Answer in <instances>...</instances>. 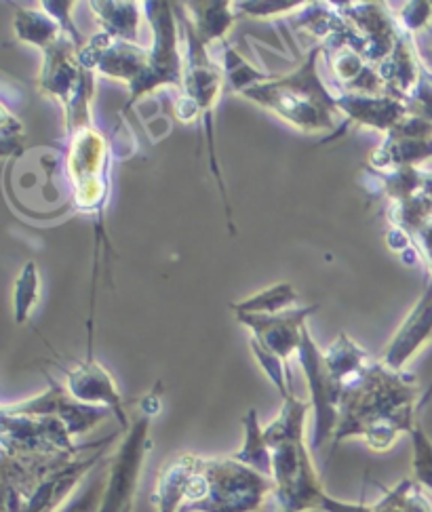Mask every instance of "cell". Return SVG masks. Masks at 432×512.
<instances>
[{
  "instance_id": "1",
  "label": "cell",
  "mask_w": 432,
  "mask_h": 512,
  "mask_svg": "<svg viewBox=\"0 0 432 512\" xmlns=\"http://www.w3.org/2000/svg\"><path fill=\"white\" fill-rule=\"evenodd\" d=\"M420 390L407 371H392L371 359L355 376L336 386L338 426L333 445L363 439L371 451H388L418 424Z\"/></svg>"
},
{
  "instance_id": "2",
  "label": "cell",
  "mask_w": 432,
  "mask_h": 512,
  "mask_svg": "<svg viewBox=\"0 0 432 512\" xmlns=\"http://www.w3.org/2000/svg\"><path fill=\"white\" fill-rule=\"evenodd\" d=\"M312 405L296 392L281 401L279 416L264 426L272 449V483L277 512L319 510L327 489L312 460V447L306 441V422Z\"/></svg>"
},
{
  "instance_id": "3",
  "label": "cell",
  "mask_w": 432,
  "mask_h": 512,
  "mask_svg": "<svg viewBox=\"0 0 432 512\" xmlns=\"http://www.w3.org/2000/svg\"><path fill=\"white\" fill-rule=\"evenodd\" d=\"M321 57L323 47H312L291 74L270 76L268 81L243 91L241 97L277 114L281 121L304 133L329 131V140H333L338 137V118L342 112L338 108V93L331 91L319 74Z\"/></svg>"
},
{
  "instance_id": "4",
  "label": "cell",
  "mask_w": 432,
  "mask_h": 512,
  "mask_svg": "<svg viewBox=\"0 0 432 512\" xmlns=\"http://www.w3.org/2000/svg\"><path fill=\"white\" fill-rule=\"evenodd\" d=\"M163 384L156 382L154 390L140 401L137 416L131 420V428L123 435L121 445L106 466V489L100 512H133V500L137 485L142 479L146 456L152 447L150 426L156 413L163 407Z\"/></svg>"
},
{
  "instance_id": "5",
  "label": "cell",
  "mask_w": 432,
  "mask_h": 512,
  "mask_svg": "<svg viewBox=\"0 0 432 512\" xmlns=\"http://www.w3.org/2000/svg\"><path fill=\"white\" fill-rule=\"evenodd\" d=\"M178 5V15H180V24H182V32H184V51H186V76H184V89L182 93L188 95L190 100H194V104L199 106L201 110V125L205 129V137H207V148H209V165H211V173L218 182L222 201L226 207V218H228V228L234 234V222H232V207L228 201V190H226V182L224 175L220 169V159L215 154V125H213V116H215V106H218L220 93L226 85V76L222 70V64L213 62L211 57V49L207 45H203L199 41V36L194 34V30L190 28V24L186 22V17L182 13L180 3Z\"/></svg>"
},
{
  "instance_id": "6",
  "label": "cell",
  "mask_w": 432,
  "mask_h": 512,
  "mask_svg": "<svg viewBox=\"0 0 432 512\" xmlns=\"http://www.w3.org/2000/svg\"><path fill=\"white\" fill-rule=\"evenodd\" d=\"M142 7L152 32V45L148 47L150 64L146 76L129 91L131 97L125 106V112H129L135 102H140L142 97L159 87H175L180 93L184 89L186 51H182L184 32L178 15V5L161 3V0H148V3H142Z\"/></svg>"
},
{
  "instance_id": "7",
  "label": "cell",
  "mask_w": 432,
  "mask_h": 512,
  "mask_svg": "<svg viewBox=\"0 0 432 512\" xmlns=\"http://www.w3.org/2000/svg\"><path fill=\"white\" fill-rule=\"evenodd\" d=\"M66 171L72 184V201L81 213H89L104 232V215L110 199V150L97 127L68 135Z\"/></svg>"
},
{
  "instance_id": "8",
  "label": "cell",
  "mask_w": 432,
  "mask_h": 512,
  "mask_svg": "<svg viewBox=\"0 0 432 512\" xmlns=\"http://www.w3.org/2000/svg\"><path fill=\"white\" fill-rule=\"evenodd\" d=\"M207 496L188 512H260L274 496V483L232 456L203 458Z\"/></svg>"
},
{
  "instance_id": "9",
  "label": "cell",
  "mask_w": 432,
  "mask_h": 512,
  "mask_svg": "<svg viewBox=\"0 0 432 512\" xmlns=\"http://www.w3.org/2000/svg\"><path fill=\"white\" fill-rule=\"evenodd\" d=\"M3 460H26V458H60L81 456L108 441L76 445L68 428L57 418H34L17 416L3 409Z\"/></svg>"
},
{
  "instance_id": "10",
  "label": "cell",
  "mask_w": 432,
  "mask_h": 512,
  "mask_svg": "<svg viewBox=\"0 0 432 512\" xmlns=\"http://www.w3.org/2000/svg\"><path fill=\"white\" fill-rule=\"evenodd\" d=\"M298 361L304 371L308 386V401L312 405V437L310 447L319 449L327 441H333V432L338 426V401L333 390L329 371L325 365L323 350L314 342L310 329H304L302 344L298 350Z\"/></svg>"
},
{
  "instance_id": "11",
  "label": "cell",
  "mask_w": 432,
  "mask_h": 512,
  "mask_svg": "<svg viewBox=\"0 0 432 512\" xmlns=\"http://www.w3.org/2000/svg\"><path fill=\"white\" fill-rule=\"evenodd\" d=\"M47 390H43L41 395L30 397L26 401H17V403H7L3 405L5 411L17 413V416H34V418H57L62 420L72 439L83 437L93 428L100 426L104 420L112 416V411L106 407H95V405H85L81 401H76L70 397V392L66 386L57 384L53 378H49Z\"/></svg>"
},
{
  "instance_id": "12",
  "label": "cell",
  "mask_w": 432,
  "mask_h": 512,
  "mask_svg": "<svg viewBox=\"0 0 432 512\" xmlns=\"http://www.w3.org/2000/svg\"><path fill=\"white\" fill-rule=\"evenodd\" d=\"M78 55L85 68L125 83L129 91L146 76L150 64V49L146 45L119 41L106 32H95Z\"/></svg>"
},
{
  "instance_id": "13",
  "label": "cell",
  "mask_w": 432,
  "mask_h": 512,
  "mask_svg": "<svg viewBox=\"0 0 432 512\" xmlns=\"http://www.w3.org/2000/svg\"><path fill=\"white\" fill-rule=\"evenodd\" d=\"M319 310V304H310L279 314H234V319L249 331L251 342L287 363L293 354H298L308 319Z\"/></svg>"
},
{
  "instance_id": "14",
  "label": "cell",
  "mask_w": 432,
  "mask_h": 512,
  "mask_svg": "<svg viewBox=\"0 0 432 512\" xmlns=\"http://www.w3.org/2000/svg\"><path fill=\"white\" fill-rule=\"evenodd\" d=\"M432 159V121L409 112L403 121L384 135L380 148L369 156V167L392 171L420 167Z\"/></svg>"
},
{
  "instance_id": "15",
  "label": "cell",
  "mask_w": 432,
  "mask_h": 512,
  "mask_svg": "<svg viewBox=\"0 0 432 512\" xmlns=\"http://www.w3.org/2000/svg\"><path fill=\"white\" fill-rule=\"evenodd\" d=\"M66 373V390L70 392V397L76 401H81L85 405H95V407H106L112 411V416L116 418L121 426V432L131 428V420L127 413L125 399L121 395L119 386H116L112 373L102 365L97 363L95 357H85L83 361H74L70 367H62Z\"/></svg>"
},
{
  "instance_id": "16",
  "label": "cell",
  "mask_w": 432,
  "mask_h": 512,
  "mask_svg": "<svg viewBox=\"0 0 432 512\" xmlns=\"http://www.w3.org/2000/svg\"><path fill=\"white\" fill-rule=\"evenodd\" d=\"M432 340V279L428 277L426 287L418 302L407 312V317L390 338L380 361L392 371H405L407 363Z\"/></svg>"
},
{
  "instance_id": "17",
  "label": "cell",
  "mask_w": 432,
  "mask_h": 512,
  "mask_svg": "<svg viewBox=\"0 0 432 512\" xmlns=\"http://www.w3.org/2000/svg\"><path fill=\"white\" fill-rule=\"evenodd\" d=\"M338 108L346 116L348 125L369 127L384 135L395 129L411 112L409 106L392 95H367V93H338Z\"/></svg>"
},
{
  "instance_id": "18",
  "label": "cell",
  "mask_w": 432,
  "mask_h": 512,
  "mask_svg": "<svg viewBox=\"0 0 432 512\" xmlns=\"http://www.w3.org/2000/svg\"><path fill=\"white\" fill-rule=\"evenodd\" d=\"M199 458L201 456L184 451V454L173 456L161 466L150 496V504L156 512H182L186 504V489Z\"/></svg>"
},
{
  "instance_id": "19",
  "label": "cell",
  "mask_w": 432,
  "mask_h": 512,
  "mask_svg": "<svg viewBox=\"0 0 432 512\" xmlns=\"http://www.w3.org/2000/svg\"><path fill=\"white\" fill-rule=\"evenodd\" d=\"M180 7L194 34L209 49L215 43H226L228 32L239 19L234 3L228 0H192V3H180Z\"/></svg>"
},
{
  "instance_id": "20",
  "label": "cell",
  "mask_w": 432,
  "mask_h": 512,
  "mask_svg": "<svg viewBox=\"0 0 432 512\" xmlns=\"http://www.w3.org/2000/svg\"><path fill=\"white\" fill-rule=\"evenodd\" d=\"M89 7L97 17L100 32L119 38V41L140 43V26L144 15V9H140L142 5L125 3V0H93Z\"/></svg>"
},
{
  "instance_id": "21",
  "label": "cell",
  "mask_w": 432,
  "mask_h": 512,
  "mask_svg": "<svg viewBox=\"0 0 432 512\" xmlns=\"http://www.w3.org/2000/svg\"><path fill=\"white\" fill-rule=\"evenodd\" d=\"M232 458L272 479V449L266 441L264 426L260 424L255 407L247 409L243 416V445L239 451H234Z\"/></svg>"
},
{
  "instance_id": "22",
  "label": "cell",
  "mask_w": 432,
  "mask_h": 512,
  "mask_svg": "<svg viewBox=\"0 0 432 512\" xmlns=\"http://www.w3.org/2000/svg\"><path fill=\"white\" fill-rule=\"evenodd\" d=\"M13 26L19 41L34 45L41 51L55 45L66 34L62 24L45 9H17Z\"/></svg>"
},
{
  "instance_id": "23",
  "label": "cell",
  "mask_w": 432,
  "mask_h": 512,
  "mask_svg": "<svg viewBox=\"0 0 432 512\" xmlns=\"http://www.w3.org/2000/svg\"><path fill=\"white\" fill-rule=\"evenodd\" d=\"M300 304V293L291 283H274L255 291L253 295L239 302H232L230 310L234 314H279L296 308Z\"/></svg>"
},
{
  "instance_id": "24",
  "label": "cell",
  "mask_w": 432,
  "mask_h": 512,
  "mask_svg": "<svg viewBox=\"0 0 432 512\" xmlns=\"http://www.w3.org/2000/svg\"><path fill=\"white\" fill-rule=\"evenodd\" d=\"M371 512H432V502L414 479H403L384 489V496L371 504Z\"/></svg>"
},
{
  "instance_id": "25",
  "label": "cell",
  "mask_w": 432,
  "mask_h": 512,
  "mask_svg": "<svg viewBox=\"0 0 432 512\" xmlns=\"http://www.w3.org/2000/svg\"><path fill=\"white\" fill-rule=\"evenodd\" d=\"M220 64H222V70L226 76L228 89L237 95H241L243 91L251 89L253 85H260L270 78L268 74L255 70L228 41L222 43V62Z\"/></svg>"
},
{
  "instance_id": "26",
  "label": "cell",
  "mask_w": 432,
  "mask_h": 512,
  "mask_svg": "<svg viewBox=\"0 0 432 512\" xmlns=\"http://www.w3.org/2000/svg\"><path fill=\"white\" fill-rule=\"evenodd\" d=\"M38 295H41V272L36 262H26L13 285V319L17 325L28 323L32 308L38 304Z\"/></svg>"
},
{
  "instance_id": "27",
  "label": "cell",
  "mask_w": 432,
  "mask_h": 512,
  "mask_svg": "<svg viewBox=\"0 0 432 512\" xmlns=\"http://www.w3.org/2000/svg\"><path fill=\"white\" fill-rule=\"evenodd\" d=\"M411 441V479L432 494V439L418 422L409 432Z\"/></svg>"
},
{
  "instance_id": "28",
  "label": "cell",
  "mask_w": 432,
  "mask_h": 512,
  "mask_svg": "<svg viewBox=\"0 0 432 512\" xmlns=\"http://www.w3.org/2000/svg\"><path fill=\"white\" fill-rule=\"evenodd\" d=\"M249 348L255 363L260 365V369L264 371V376L270 380V384L277 388L281 401L287 399L289 395H293V382H291V371H289V363H285L283 359H279L277 354H272L268 350H264L262 346H258L255 342L249 340Z\"/></svg>"
},
{
  "instance_id": "29",
  "label": "cell",
  "mask_w": 432,
  "mask_h": 512,
  "mask_svg": "<svg viewBox=\"0 0 432 512\" xmlns=\"http://www.w3.org/2000/svg\"><path fill=\"white\" fill-rule=\"evenodd\" d=\"M106 489V470L100 472L97 466L87 481L81 485V489L60 508L57 512H100L102 500Z\"/></svg>"
},
{
  "instance_id": "30",
  "label": "cell",
  "mask_w": 432,
  "mask_h": 512,
  "mask_svg": "<svg viewBox=\"0 0 432 512\" xmlns=\"http://www.w3.org/2000/svg\"><path fill=\"white\" fill-rule=\"evenodd\" d=\"M306 7L302 0H239L234 3V11L247 17H258V19H268V17H277V15H287V13H298Z\"/></svg>"
},
{
  "instance_id": "31",
  "label": "cell",
  "mask_w": 432,
  "mask_h": 512,
  "mask_svg": "<svg viewBox=\"0 0 432 512\" xmlns=\"http://www.w3.org/2000/svg\"><path fill=\"white\" fill-rule=\"evenodd\" d=\"M0 133H3V156L9 159L11 154H19L24 148L26 140V129L22 121H17V116L11 114L7 106H3V127H0Z\"/></svg>"
},
{
  "instance_id": "32",
  "label": "cell",
  "mask_w": 432,
  "mask_h": 512,
  "mask_svg": "<svg viewBox=\"0 0 432 512\" xmlns=\"http://www.w3.org/2000/svg\"><path fill=\"white\" fill-rule=\"evenodd\" d=\"M76 3H72V0H43L41 3V7L51 15V17H55L57 22L62 24V28H64V32L70 36V38H74V41L78 43V47H85V38L81 36V32L76 30V26H74V22H72V7H74Z\"/></svg>"
},
{
  "instance_id": "33",
  "label": "cell",
  "mask_w": 432,
  "mask_h": 512,
  "mask_svg": "<svg viewBox=\"0 0 432 512\" xmlns=\"http://www.w3.org/2000/svg\"><path fill=\"white\" fill-rule=\"evenodd\" d=\"M409 247L420 255L428 270V277L432 279V218L424 220L414 232L409 234Z\"/></svg>"
},
{
  "instance_id": "34",
  "label": "cell",
  "mask_w": 432,
  "mask_h": 512,
  "mask_svg": "<svg viewBox=\"0 0 432 512\" xmlns=\"http://www.w3.org/2000/svg\"><path fill=\"white\" fill-rule=\"evenodd\" d=\"M432 19V3H420V0H416V3H407L403 5L401 9V26L416 34L418 30H422L424 26H428V22Z\"/></svg>"
}]
</instances>
